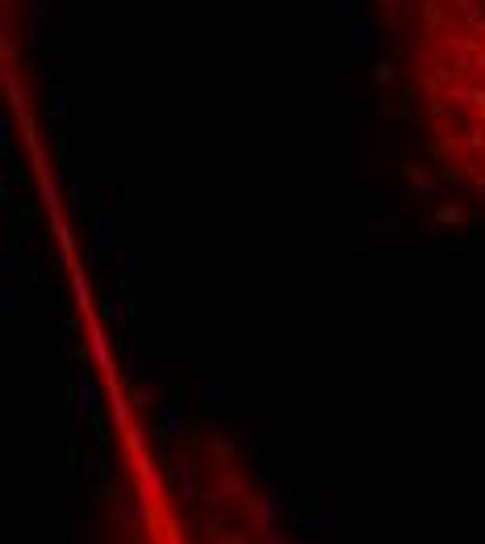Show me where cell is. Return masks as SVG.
<instances>
[{"mask_svg": "<svg viewBox=\"0 0 485 544\" xmlns=\"http://www.w3.org/2000/svg\"><path fill=\"white\" fill-rule=\"evenodd\" d=\"M147 544H188L176 532V519L155 503V477H147Z\"/></svg>", "mask_w": 485, "mask_h": 544, "instance_id": "obj_1", "label": "cell"}]
</instances>
